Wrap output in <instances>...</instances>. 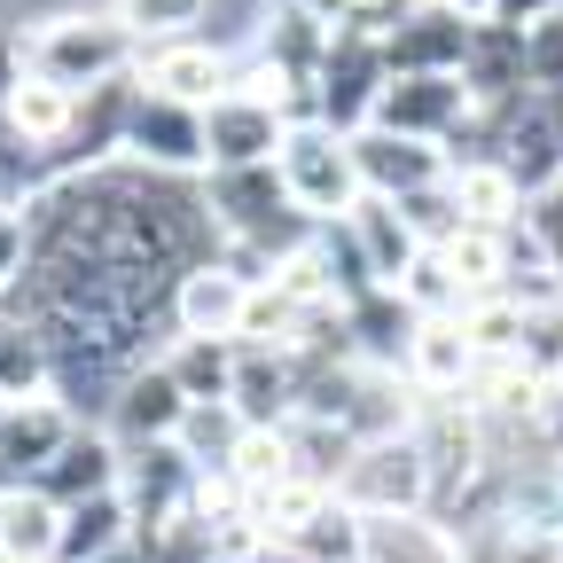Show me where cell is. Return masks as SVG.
I'll return each mask as SVG.
<instances>
[{"label":"cell","mask_w":563,"mask_h":563,"mask_svg":"<svg viewBox=\"0 0 563 563\" xmlns=\"http://www.w3.org/2000/svg\"><path fill=\"white\" fill-rule=\"evenodd\" d=\"M141 55H150V47H141L110 9H63V16H40L32 32H16V63L40 70V79H55L63 95H79V102L125 87L141 70Z\"/></svg>","instance_id":"1"},{"label":"cell","mask_w":563,"mask_h":563,"mask_svg":"<svg viewBox=\"0 0 563 563\" xmlns=\"http://www.w3.org/2000/svg\"><path fill=\"white\" fill-rule=\"evenodd\" d=\"M274 180H282V196H290V211H298L306 228L352 220V211H361V196H368L361 157H352V133H336L329 118H298L290 133H282Z\"/></svg>","instance_id":"2"},{"label":"cell","mask_w":563,"mask_h":563,"mask_svg":"<svg viewBox=\"0 0 563 563\" xmlns=\"http://www.w3.org/2000/svg\"><path fill=\"white\" fill-rule=\"evenodd\" d=\"M336 501L352 517H422L439 501V485H431V454H422L415 431H391V439H368L361 454L344 462L336 477Z\"/></svg>","instance_id":"3"},{"label":"cell","mask_w":563,"mask_h":563,"mask_svg":"<svg viewBox=\"0 0 563 563\" xmlns=\"http://www.w3.org/2000/svg\"><path fill=\"white\" fill-rule=\"evenodd\" d=\"M384 79H391L384 40L361 32V24H336V40H329V55L313 70V118H329L336 133H361L376 95H384Z\"/></svg>","instance_id":"4"},{"label":"cell","mask_w":563,"mask_h":563,"mask_svg":"<svg viewBox=\"0 0 563 563\" xmlns=\"http://www.w3.org/2000/svg\"><path fill=\"white\" fill-rule=\"evenodd\" d=\"M125 165L165 173V180H203V173H211V150H203V110L165 102V95H141V87H133V110H125Z\"/></svg>","instance_id":"5"},{"label":"cell","mask_w":563,"mask_h":563,"mask_svg":"<svg viewBox=\"0 0 563 563\" xmlns=\"http://www.w3.org/2000/svg\"><path fill=\"white\" fill-rule=\"evenodd\" d=\"M376 40H384L391 79H462L477 24H470V16H454V9H431V0H415V9H399Z\"/></svg>","instance_id":"6"},{"label":"cell","mask_w":563,"mask_h":563,"mask_svg":"<svg viewBox=\"0 0 563 563\" xmlns=\"http://www.w3.org/2000/svg\"><path fill=\"white\" fill-rule=\"evenodd\" d=\"M251 290H258V274H251V266H235L228 251H220V258H203V266H188V274H180V290H173V336L243 344Z\"/></svg>","instance_id":"7"},{"label":"cell","mask_w":563,"mask_h":563,"mask_svg":"<svg viewBox=\"0 0 563 563\" xmlns=\"http://www.w3.org/2000/svg\"><path fill=\"white\" fill-rule=\"evenodd\" d=\"M477 102L462 79H384L368 125L384 133H407V141H439V150H462V133H470Z\"/></svg>","instance_id":"8"},{"label":"cell","mask_w":563,"mask_h":563,"mask_svg":"<svg viewBox=\"0 0 563 563\" xmlns=\"http://www.w3.org/2000/svg\"><path fill=\"white\" fill-rule=\"evenodd\" d=\"M352 157H361L368 196H384V203L431 196V188L454 180V150H439V141H407V133H384V125H361V133H352Z\"/></svg>","instance_id":"9"},{"label":"cell","mask_w":563,"mask_h":563,"mask_svg":"<svg viewBox=\"0 0 563 563\" xmlns=\"http://www.w3.org/2000/svg\"><path fill=\"white\" fill-rule=\"evenodd\" d=\"M298 118L290 110H274L243 87H228L220 102L203 110V150H211V173H251V165H274L282 150V133H290Z\"/></svg>","instance_id":"10"},{"label":"cell","mask_w":563,"mask_h":563,"mask_svg":"<svg viewBox=\"0 0 563 563\" xmlns=\"http://www.w3.org/2000/svg\"><path fill=\"white\" fill-rule=\"evenodd\" d=\"M70 439H79V415H70L55 391L9 399V415H0V470H9V485H40Z\"/></svg>","instance_id":"11"},{"label":"cell","mask_w":563,"mask_h":563,"mask_svg":"<svg viewBox=\"0 0 563 563\" xmlns=\"http://www.w3.org/2000/svg\"><path fill=\"white\" fill-rule=\"evenodd\" d=\"M79 95H63L55 79H40V70H24L16 63V79L0 87V125H9V141H24L32 157H55L63 165V150H70V133H79Z\"/></svg>","instance_id":"12"},{"label":"cell","mask_w":563,"mask_h":563,"mask_svg":"<svg viewBox=\"0 0 563 563\" xmlns=\"http://www.w3.org/2000/svg\"><path fill=\"white\" fill-rule=\"evenodd\" d=\"M180 422H188V391L173 384V368H165V352L141 376H125V391H118V407H110V422L102 431L125 446V454H141V446H173L180 439Z\"/></svg>","instance_id":"13"},{"label":"cell","mask_w":563,"mask_h":563,"mask_svg":"<svg viewBox=\"0 0 563 563\" xmlns=\"http://www.w3.org/2000/svg\"><path fill=\"white\" fill-rule=\"evenodd\" d=\"M141 95H165V102H188V110H211L228 87H235V55H220L211 40H173V47H150L133 70Z\"/></svg>","instance_id":"14"},{"label":"cell","mask_w":563,"mask_h":563,"mask_svg":"<svg viewBox=\"0 0 563 563\" xmlns=\"http://www.w3.org/2000/svg\"><path fill=\"white\" fill-rule=\"evenodd\" d=\"M40 493L55 509H79V501H102V493H125V446L102 431V422H79V439L55 454V470L40 477Z\"/></svg>","instance_id":"15"},{"label":"cell","mask_w":563,"mask_h":563,"mask_svg":"<svg viewBox=\"0 0 563 563\" xmlns=\"http://www.w3.org/2000/svg\"><path fill=\"white\" fill-rule=\"evenodd\" d=\"M344 235H352V251H361V266H368L376 290H399L407 266L431 251V243L407 228V211H399V203H384V196H361V211L344 220Z\"/></svg>","instance_id":"16"},{"label":"cell","mask_w":563,"mask_h":563,"mask_svg":"<svg viewBox=\"0 0 563 563\" xmlns=\"http://www.w3.org/2000/svg\"><path fill=\"white\" fill-rule=\"evenodd\" d=\"M361 563H470V540L446 517H361Z\"/></svg>","instance_id":"17"},{"label":"cell","mask_w":563,"mask_h":563,"mask_svg":"<svg viewBox=\"0 0 563 563\" xmlns=\"http://www.w3.org/2000/svg\"><path fill=\"white\" fill-rule=\"evenodd\" d=\"M454 211L470 228H525L532 220V196L517 188V173L501 157H454Z\"/></svg>","instance_id":"18"},{"label":"cell","mask_w":563,"mask_h":563,"mask_svg":"<svg viewBox=\"0 0 563 563\" xmlns=\"http://www.w3.org/2000/svg\"><path fill=\"white\" fill-rule=\"evenodd\" d=\"M0 563H63V509L40 485L0 493Z\"/></svg>","instance_id":"19"},{"label":"cell","mask_w":563,"mask_h":563,"mask_svg":"<svg viewBox=\"0 0 563 563\" xmlns=\"http://www.w3.org/2000/svg\"><path fill=\"white\" fill-rule=\"evenodd\" d=\"M133 540V509H125V493H102V501H79V509H63V563H102Z\"/></svg>","instance_id":"20"},{"label":"cell","mask_w":563,"mask_h":563,"mask_svg":"<svg viewBox=\"0 0 563 563\" xmlns=\"http://www.w3.org/2000/svg\"><path fill=\"white\" fill-rule=\"evenodd\" d=\"M235 352H243V344H211V336H173L165 368H173V384L188 391V407L235 399Z\"/></svg>","instance_id":"21"},{"label":"cell","mask_w":563,"mask_h":563,"mask_svg":"<svg viewBox=\"0 0 563 563\" xmlns=\"http://www.w3.org/2000/svg\"><path fill=\"white\" fill-rule=\"evenodd\" d=\"M110 16L141 47H173V40H196V24L211 16V0H110Z\"/></svg>","instance_id":"22"},{"label":"cell","mask_w":563,"mask_h":563,"mask_svg":"<svg viewBox=\"0 0 563 563\" xmlns=\"http://www.w3.org/2000/svg\"><path fill=\"white\" fill-rule=\"evenodd\" d=\"M40 391H47V352L9 306H0V399H40Z\"/></svg>","instance_id":"23"},{"label":"cell","mask_w":563,"mask_h":563,"mask_svg":"<svg viewBox=\"0 0 563 563\" xmlns=\"http://www.w3.org/2000/svg\"><path fill=\"white\" fill-rule=\"evenodd\" d=\"M24 266H32V211L0 203V306H9V290L24 282Z\"/></svg>","instance_id":"24"},{"label":"cell","mask_w":563,"mask_h":563,"mask_svg":"<svg viewBox=\"0 0 563 563\" xmlns=\"http://www.w3.org/2000/svg\"><path fill=\"white\" fill-rule=\"evenodd\" d=\"M532 446H540L548 462H563V376H548V391H540V407H532Z\"/></svg>","instance_id":"25"},{"label":"cell","mask_w":563,"mask_h":563,"mask_svg":"<svg viewBox=\"0 0 563 563\" xmlns=\"http://www.w3.org/2000/svg\"><path fill=\"white\" fill-rule=\"evenodd\" d=\"M532 235L548 243V266H555V282H563V180L532 203Z\"/></svg>","instance_id":"26"},{"label":"cell","mask_w":563,"mask_h":563,"mask_svg":"<svg viewBox=\"0 0 563 563\" xmlns=\"http://www.w3.org/2000/svg\"><path fill=\"white\" fill-rule=\"evenodd\" d=\"M548 16H563V0H493L485 24H509V32H540Z\"/></svg>","instance_id":"27"},{"label":"cell","mask_w":563,"mask_h":563,"mask_svg":"<svg viewBox=\"0 0 563 563\" xmlns=\"http://www.w3.org/2000/svg\"><path fill=\"white\" fill-rule=\"evenodd\" d=\"M220 563H306V555H290V548H274V540H243V548H228Z\"/></svg>","instance_id":"28"},{"label":"cell","mask_w":563,"mask_h":563,"mask_svg":"<svg viewBox=\"0 0 563 563\" xmlns=\"http://www.w3.org/2000/svg\"><path fill=\"white\" fill-rule=\"evenodd\" d=\"M431 9H454V16H470V24H485V16H493V0H431Z\"/></svg>","instance_id":"29"},{"label":"cell","mask_w":563,"mask_h":563,"mask_svg":"<svg viewBox=\"0 0 563 563\" xmlns=\"http://www.w3.org/2000/svg\"><path fill=\"white\" fill-rule=\"evenodd\" d=\"M290 9H306V16H321V24H344V9H336V0H290Z\"/></svg>","instance_id":"30"},{"label":"cell","mask_w":563,"mask_h":563,"mask_svg":"<svg viewBox=\"0 0 563 563\" xmlns=\"http://www.w3.org/2000/svg\"><path fill=\"white\" fill-rule=\"evenodd\" d=\"M102 563H150V555H141V548L125 540V548H118V555H102Z\"/></svg>","instance_id":"31"},{"label":"cell","mask_w":563,"mask_h":563,"mask_svg":"<svg viewBox=\"0 0 563 563\" xmlns=\"http://www.w3.org/2000/svg\"><path fill=\"white\" fill-rule=\"evenodd\" d=\"M548 110H555V133H563V95H548Z\"/></svg>","instance_id":"32"},{"label":"cell","mask_w":563,"mask_h":563,"mask_svg":"<svg viewBox=\"0 0 563 563\" xmlns=\"http://www.w3.org/2000/svg\"><path fill=\"white\" fill-rule=\"evenodd\" d=\"M555 376H563V344H555Z\"/></svg>","instance_id":"33"}]
</instances>
